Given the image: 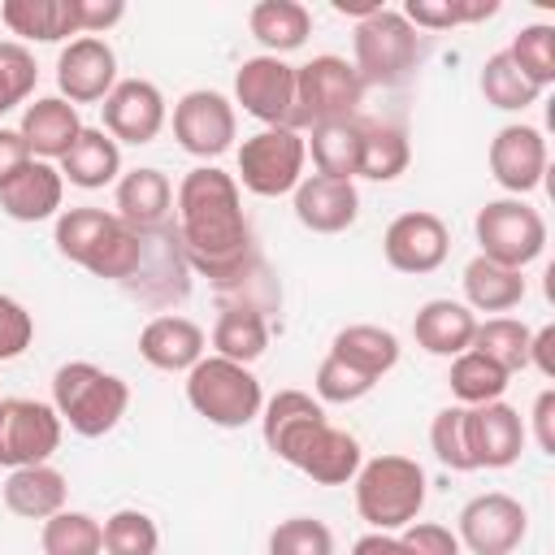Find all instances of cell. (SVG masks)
I'll list each match as a JSON object with an SVG mask.
<instances>
[{
    "label": "cell",
    "instance_id": "cell-1",
    "mask_svg": "<svg viewBox=\"0 0 555 555\" xmlns=\"http://www.w3.org/2000/svg\"><path fill=\"white\" fill-rule=\"evenodd\" d=\"M173 208H178L173 230L186 247L191 273L221 282L230 269H238L256 251L234 173H225L217 165L191 169L173 191Z\"/></svg>",
    "mask_w": 555,
    "mask_h": 555
},
{
    "label": "cell",
    "instance_id": "cell-2",
    "mask_svg": "<svg viewBox=\"0 0 555 555\" xmlns=\"http://www.w3.org/2000/svg\"><path fill=\"white\" fill-rule=\"evenodd\" d=\"M56 251L82 264L95 278L126 282L139 264V230H130L117 212L104 208H61L56 217Z\"/></svg>",
    "mask_w": 555,
    "mask_h": 555
},
{
    "label": "cell",
    "instance_id": "cell-3",
    "mask_svg": "<svg viewBox=\"0 0 555 555\" xmlns=\"http://www.w3.org/2000/svg\"><path fill=\"white\" fill-rule=\"evenodd\" d=\"M52 408L82 438H104L130 408V386L91 360H69L52 373Z\"/></svg>",
    "mask_w": 555,
    "mask_h": 555
},
{
    "label": "cell",
    "instance_id": "cell-4",
    "mask_svg": "<svg viewBox=\"0 0 555 555\" xmlns=\"http://www.w3.org/2000/svg\"><path fill=\"white\" fill-rule=\"evenodd\" d=\"M425 468L408 455H373L356 473V512L369 529H408L425 507Z\"/></svg>",
    "mask_w": 555,
    "mask_h": 555
},
{
    "label": "cell",
    "instance_id": "cell-5",
    "mask_svg": "<svg viewBox=\"0 0 555 555\" xmlns=\"http://www.w3.org/2000/svg\"><path fill=\"white\" fill-rule=\"evenodd\" d=\"M186 403L195 408V416H204L217 429H243L260 416L264 390H260V382L247 364L204 356L186 373Z\"/></svg>",
    "mask_w": 555,
    "mask_h": 555
},
{
    "label": "cell",
    "instance_id": "cell-6",
    "mask_svg": "<svg viewBox=\"0 0 555 555\" xmlns=\"http://www.w3.org/2000/svg\"><path fill=\"white\" fill-rule=\"evenodd\" d=\"M351 52H356V74L364 87H395L416 69L421 56V35L408 26V17L399 9H377L373 17L356 22L351 35Z\"/></svg>",
    "mask_w": 555,
    "mask_h": 555
},
{
    "label": "cell",
    "instance_id": "cell-7",
    "mask_svg": "<svg viewBox=\"0 0 555 555\" xmlns=\"http://www.w3.org/2000/svg\"><path fill=\"white\" fill-rule=\"evenodd\" d=\"M360 100H364V82H360L356 65H351L347 56L321 52V56H312L308 65L295 69V113H291V130L356 117Z\"/></svg>",
    "mask_w": 555,
    "mask_h": 555
},
{
    "label": "cell",
    "instance_id": "cell-8",
    "mask_svg": "<svg viewBox=\"0 0 555 555\" xmlns=\"http://www.w3.org/2000/svg\"><path fill=\"white\" fill-rule=\"evenodd\" d=\"M304 160H308V147H304V134L291 130V126H264L256 134L243 139L238 147V186L260 195V199H278V195H291L299 182H304Z\"/></svg>",
    "mask_w": 555,
    "mask_h": 555
},
{
    "label": "cell",
    "instance_id": "cell-9",
    "mask_svg": "<svg viewBox=\"0 0 555 555\" xmlns=\"http://www.w3.org/2000/svg\"><path fill=\"white\" fill-rule=\"evenodd\" d=\"M477 243H481V256L494 260V264H507V269H525L542 256L546 247V221L533 204L507 195V199H490L477 221Z\"/></svg>",
    "mask_w": 555,
    "mask_h": 555
},
{
    "label": "cell",
    "instance_id": "cell-10",
    "mask_svg": "<svg viewBox=\"0 0 555 555\" xmlns=\"http://www.w3.org/2000/svg\"><path fill=\"white\" fill-rule=\"evenodd\" d=\"M139 264L134 273L121 282L134 299H143L147 308L165 312L173 304H182L191 295V260H186V247L178 238L173 225H160V230H143L139 234Z\"/></svg>",
    "mask_w": 555,
    "mask_h": 555
},
{
    "label": "cell",
    "instance_id": "cell-11",
    "mask_svg": "<svg viewBox=\"0 0 555 555\" xmlns=\"http://www.w3.org/2000/svg\"><path fill=\"white\" fill-rule=\"evenodd\" d=\"M61 416L52 403L39 399H0V468H30L48 464L61 447Z\"/></svg>",
    "mask_w": 555,
    "mask_h": 555
},
{
    "label": "cell",
    "instance_id": "cell-12",
    "mask_svg": "<svg viewBox=\"0 0 555 555\" xmlns=\"http://www.w3.org/2000/svg\"><path fill=\"white\" fill-rule=\"evenodd\" d=\"M529 533V512L520 499L503 494V490H490V494H477L460 507V546L473 551V555H512Z\"/></svg>",
    "mask_w": 555,
    "mask_h": 555
},
{
    "label": "cell",
    "instance_id": "cell-13",
    "mask_svg": "<svg viewBox=\"0 0 555 555\" xmlns=\"http://www.w3.org/2000/svg\"><path fill=\"white\" fill-rule=\"evenodd\" d=\"M234 104H243L247 117L264 126H291L295 113V65L282 56H247L234 69Z\"/></svg>",
    "mask_w": 555,
    "mask_h": 555
},
{
    "label": "cell",
    "instance_id": "cell-14",
    "mask_svg": "<svg viewBox=\"0 0 555 555\" xmlns=\"http://www.w3.org/2000/svg\"><path fill=\"white\" fill-rule=\"evenodd\" d=\"M238 134V117H234V104L221 95V91H186L178 104H173V139L182 152L199 156V160H212L221 156Z\"/></svg>",
    "mask_w": 555,
    "mask_h": 555
},
{
    "label": "cell",
    "instance_id": "cell-15",
    "mask_svg": "<svg viewBox=\"0 0 555 555\" xmlns=\"http://www.w3.org/2000/svg\"><path fill=\"white\" fill-rule=\"evenodd\" d=\"M100 113H104L100 130L113 143H134V147L152 143L165 130V117H169L160 87L147 82V78H117V87L104 95Z\"/></svg>",
    "mask_w": 555,
    "mask_h": 555
},
{
    "label": "cell",
    "instance_id": "cell-16",
    "mask_svg": "<svg viewBox=\"0 0 555 555\" xmlns=\"http://www.w3.org/2000/svg\"><path fill=\"white\" fill-rule=\"evenodd\" d=\"M382 251H386V264L395 273H434L451 251V230L438 212L412 208L386 225Z\"/></svg>",
    "mask_w": 555,
    "mask_h": 555
},
{
    "label": "cell",
    "instance_id": "cell-17",
    "mask_svg": "<svg viewBox=\"0 0 555 555\" xmlns=\"http://www.w3.org/2000/svg\"><path fill=\"white\" fill-rule=\"evenodd\" d=\"M464 438H468L473 468H512L525 451L529 429L512 403L494 399V403L464 408Z\"/></svg>",
    "mask_w": 555,
    "mask_h": 555
},
{
    "label": "cell",
    "instance_id": "cell-18",
    "mask_svg": "<svg viewBox=\"0 0 555 555\" xmlns=\"http://www.w3.org/2000/svg\"><path fill=\"white\" fill-rule=\"evenodd\" d=\"M56 87L69 104H95L117 87V52L100 35H78L56 56Z\"/></svg>",
    "mask_w": 555,
    "mask_h": 555
},
{
    "label": "cell",
    "instance_id": "cell-19",
    "mask_svg": "<svg viewBox=\"0 0 555 555\" xmlns=\"http://www.w3.org/2000/svg\"><path fill=\"white\" fill-rule=\"evenodd\" d=\"M546 139L538 126H525V121H512L503 126L494 139H490V173L503 191H512L516 199L538 191L542 178H546Z\"/></svg>",
    "mask_w": 555,
    "mask_h": 555
},
{
    "label": "cell",
    "instance_id": "cell-20",
    "mask_svg": "<svg viewBox=\"0 0 555 555\" xmlns=\"http://www.w3.org/2000/svg\"><path fill=\"white\" fill-rule=\"evenodd\" d=\"M325 425V408L321 399H312L308 390H278L264 408H260V434H264V447L282 460V464H295L299 447Z\"/></svg>",
    "mask_w": 555,
    "mask_h": 555
},
{
    "label": "cell",
    "instance_id": "cell-21",
    "mask_svg": "<svg viewBox=\"0 0 555 555\" xmlns=\"http://www.w3.org/2000/svg\"><path fill=\"white\" fill-rule=\"evenodd\" d=\"M291 195H295L299 225L312 230V234H343L360 217V191H356V182L308 173Z\"/></svg>",
    "mask_w": 555,
    "mask_h": 555
},
{
    "label": "cell",
    "instance_id": "cell-22",
    "mask_svg": "<svg viewBox=\"0 0 555 555\" xmlns=\"http://www.w3.org/2000/svg\"><path fill=\"white\" fill-rule=\"evenodd\" d=\"M204 330L178 312H160L139 330V356L160 373H191L204 360Z\"/></svg>",
    "mask_w": 555,
    "mask_h": 555
},
{
    "label": "cell",
    "instance_id": "cell-23",
    "mask_svg": "<svg viewBox=\"0 0 555 555\" xmlns=\"http://www.w3.org/2000/svg\"><path fill=\"white\" fill-rule=\"evenodd\" d=\"M113 212L130 225V230H160L169 225V212H173V182L152 169V165H139L130 173L117 178V191H113Z\"/></svg>",
    "mask_w": 555,
    "mask_h": 555
},
{
    "label": "cell",
    "instance_id": "cell-24",
    "mask_svg": "<svg viewBox=\"0 0 555 555\" xmlns=\"http://www.w3.org/2000/svg\"><path fill=\"white\" fill-rule=\"evenodd\" d=\"M360 464H364L360 442H356L347 429H338V425L325 421V425L299 447V455H295L291 468H299V473L312 477L317 486H347V481H356Z\"/></svg>",
    "mask_w": 555,
    "mask_h": 555
},
{
    "label": "cell",
    "instance_id": "cell-25",
    "mask_svg": "<svg viewBox=\"0 0 555 555\" xmlns=\"http://www.w3.org/2000/svg\"><path fill=\"white\" fill-rule=\"evenodd\" d=\"M61 199H65V178L52 160H30L22 173H13L0 186V208L13 221H48L61 217Z\"/></svg>",
    "mask_w": 555,
    "mask_h": 555
},
{
    "label": "cell",
    "instance_id": "cell-26",
    "mask_svg": "<svg viewBox=\"0 0 555 555\" xmlns=\"http://www.w3.org/2000/svg\"><path fill=\"white\" fill-rule=\"evenodd\" d=\"M17 134L26 139V147H30L35 160H61L74 147V139L82 134V117H78V108L69 100L43 95V100L26 104Z\"/></svg>",
    "mask_w": 555,
    "mask_h": 555
},
{
    "label": "cell",
    "instance_id": "cell-27",
    "mask_svg": "<svg viewBox=\"0 0 555 555\" xmlns=\"http://www.w3.org/2000/svg\"><path fill=\"white\" fill-rule=\"evenodd\" d=\"M473 330H477V312L460 299H429L416 308V321H412L416 347L429 356H447V360L473 347Z\"/></svg>",
    "mask_w": 555,
    "mask_h": 555
},
{
    "label": "cell",
    "instance_id": "cell-28",
    "mask_svg": "<svg viewBox=\"0 0 555 555\" xmlns=\"http://www.w3.org/2000/svg\"><path fill=\"white\" fill-rule=\"evenodd\" d=\"M0 22L30 43H61L78 35V0H4Z\"/></svg>",
    "mask_w": 555,
    "mask_h": 555
},
{
    "label": "cell",
    "instance_id": "cell-29",
    "mask_svg": "<svg viewBox=\"0 0 555 555\" xmlns=\"http://www.w3.org/2000/svg\"><path fill=\"white\" fill-rule=\"evenodd\" d=\"M65 473L52 464H30V468H13L4 481V507L22 520H48L65 507Z\"/></svg>",
    "mask_w": 555,
    "mask_h": 555
},
{
    "label": "cell",
    "instance_id": "cell-30",
    "mask_svg": "<svg viewBox=\"0 0 555 555\" xmlns=\"http://www.w3.org/2000/svg\"><path fill=\"white\" fill-rule=\"evenodd\" d=\"M360 143H364V121H356V117L321 121V126H312V139H304L317 173L338 178V182L360 178Z\"/></svg>",
    "mask_w": 555,
    "mask_h": 555
},
{
    "label": "cell",
    "instance_id": "cell-31",
    "mask_svg": "<svg viewBox=\"0 0 555 555\" xmlns=\"http://www.w3.org/2000/svg\"><path fill=\"white\" fill-rule=\"evenodd\" d=\"M61 178L69 186L100 191V186H108V182L121 178V147L100 126H82V134L74 139V147L61 156Z\"/></svg>",
    "mask_w": 555,
    "mask_h": 555
},
{
    "label": "cell",
    "instance_id": "cell-32",
    "mask_svg": "<svg viewBox=\"0 0 555 555\" xmlns=\"http://www.w3.org/2000/svg\"><path fill=\"white\" fill-rule=\"evenodd\" d=\"M212 291H217V304H221V312H256V317H264L269 321V312H278V304H282V286H278V278L269 273V264L260 260V251H251L238 269H230L221 282H212Z\"/></svg>",
    "mask_w": 555,
    "mask_h": 555
},
{
    "label": "cell",
    "instance_id": "cell-33",
    "mask_svg": "<svg viewBox=\"0 0 555 555\" xmlns=\"http://www.w3.org/2000/svg\"><path fill=\"white\" fill-rule=\"evenodd\" d=\"M247 30L251 39L269 52V56H286L295 48L308 43L312 35V13L299 0H260L247 13Z\"/></svg>",
    "mask_w": 555,
    "mask_h": 555
},
{
    "label": "cell",
    "instance_id": "cell-34",
    "mask_svg": "<svg viewBox=\"0 0 555 555\" xmlns=\"http://www.w3.org/2000/svg\"><path fill=\"white\" fill-rule=\"evenodd\" d=\"M330 356H338L343 364H351L356 373L377 382L399 364V338L382 325H347V330L334 334Z\"/></svg>",
    "mask_w": 555,
    "mask_h": 555
},
{
    "label": "cell",
    "instance_id": "cell-35",
    "mask_svg": "<svg viewBox=\"0 0 555 555\" xmlns=\"http://www.w3.org/2000/svg\"><path fill=\"white\" fill-rule=\"evenodd\" d=\"M464 299L473 312H512L525 299V278H520V269L473 256L464 264Z\"/></svg>",
    "mask_w": 555,
    "mask_h": 555
},
{
    "label": "cell",
    "instance_id": "cell-36",
    "mask_svg": "<svg viewBox=\"0 0 555 555\" xmlns=\"http://www.w3.org/2000/svg\"><path fill=\"white\" fill-rule=\"evenodd\" d=\"M507 377H512V373H503L494 360H486L481 351L468 347V351H460V356L451 360L447 386H451V395L460 399V408H477V403H494V399H503Z\"/></svg>",
    "mask_w": 555,
    "mask_h": 555
},
{
    "label": "cell",
    "instance_id": "cell-37",
    "mask_svg": "<svg viewBox=\"0 0 555 555\" xmlns=\"http://www.w3.org/2000/svg\"><path fill=\"white\" fill-rule=\"evenodd\" d=\"M529 338L533 330L516 317H490V321H477L473 330V351H481L486 360H494L503 373H520L529 369Z\"/></svg>",
    "mask_w": 555,
    "mask_h": 555
},
{
    "label": "cell",
    "instance_id": "cell-38",
    "mask_svg": "<svg viewBox=\"0 0 555 555\" xmlns=\"http://www.w3.org/2000/svg\"><path fill=\"white\" fill-rule=\"evenodd\" d=\"M269 347V321L256 312H221L212 325V356L234 360V364H251L260 360Z\"/></svg>",
    "mask_w": 555,
    "mask_h": 555
},
{
    "label": "cell",
    "instance_id": "cell-39",
    "mask_svg": "<svg viewBox=\"0 0 555 555\" xmlns=\"http://www.w3.org/2000/svg\"><path fill=\"white\" fill-rule=\"evenodd\" d=\"M39 546H43V555H100L104 551V525L87 512L61 507L56 516L43 520Z\"/></svg>",
    "mask_w": 555,
    "mask_h": 555
},
{
    "label": "cell",
    "instance_id": "cell-40",
    "mask_svg": "<svg viewBox=\"0 0 555 555\" xmlns=\"http://www.w3.org/2000/svg\"><path fill=\"white\" fill-rule=\"evenodd\" d=\"M412 160L408 134L399 126H364V143H360V178L369 182H395Z\"/></svg>",
    "mask_w": 555,
    "mask_h": 555
},
{
    "label": "cell",
    "instance_id": "cell-41",
    "mask_svg": "<svg viewBox=\"0 0 555 555\" xmlns=\"http://www.w3.org/2000/svg\"><path fill=\"white\" fill-rule=\"evenodd\" d=\"M481 95H486V104H494V108H503V113H520V108H529V104H538V87L512 65V56L507 52H490L486 56V65H481Z\"/></svg>",
    "mask_w": 555,
    "mask_h": 555
},
{
    "label": "cell",
    "instance_id": "cell-42",
    "mask_svg": "<svg viewBox=\"0 0 555 555\" xmlns=\"http://www.w3.org/2000/svg\"><path fill=\"white\" fill-rule=\"evenodd\" d=\"M512 56V65L538 87L546 91L555 82V26L551 22H529L520 26V35L512 39V48H503Z\"/></svg>",
    "mask_w": 555,
    "mask_h": 555
},
{
    "label": "cell",
    "instance_id": "cell-43",
    "mask_svg": "<svg viewBox=\"0 0 555 555\" xmlns=\"http://www.w3.org/2000/svg\"><path fill=\"white\" fill-rule=\"evenodd\" d=\"M412 30H447L464 22H486L499 13V0H408L399 9Z\"/></svg>",
    "mask_w": 555,
    "mask_h": 555
},
{
    "label": "cell",
    "instance_id": "cell-44",
    "mask_svg": "<svg viewBox=\"0 0 555 555\" xmlns=\"http://www.w3.org/2000/svg\"><path fill=\"white\" fill-rule=\"evenodd\" d=\"M156 546H160V529L147 512L121 507L104 520V551L108 555H156Z\"/></svg>",
    "mask_w": 555,
    "mask_h": 555
},
{
    "label": "cell",
    "instance_id": "cell-45",
    "mask_svg": "<svg viewBox=\"0 0 555 555\" xmlns=\"http://www.w3.org/2000/svg\"><path fill=\"white\" fill-rule=\"evenodd\" d=\"M35 82H39V65L30 48L17 39H0V117L17 108L22 100H30Z\"/></svg>",
    "mask_w": 555,
    "mask_h": 555
},
{
    "label": "cell",
    "instance_id": "cell-46",
    "mask_svg": "<svg viewBox=\"0 0 555 555\" xmlns=\"http://www.w3.org/2000/svg\"><path fill=\"white\" fill-rule=\"evenodd\" d=\"M269 555H334V533L317 516H291L269 533Z\"/></svg>",
    "mask_w": 555,
    "mask_h": 555
},
{
    "label": "cell",
    "instance_id": "cell-47",
    "mask_svg": "<svg viewBox=\"0 0 555 555\" xmlns=\"http://www.w3.org/2000/svg\"><path fill=\"white\" fill-rule=\"evenodd\" d=\"M429 447L438 455V464H447L451 473H473V455H468V438H464V408H442L429 425Z\"/></svg>",
    "mask_w": 555,
    "mask_h": 555
},
{
    "label": "cell",
    "instance_id": "cell-48",
    "mask_svg": "<svg viewBox=\"0 0 555 555\" xmlns=\"http://www.w3.org/2000/svg\"><path fill=\"white\" fill-rule=\"evenodd\" d=\"M312 386H317V399H321V403H356V399H364L377 382L364 377V373H356V369L343 364L338 356H325V360L317 364Z\"/></svg>",
    "mask_w": 555,
    "mask_h": 555
},
{
    "label": "cell",
    "instance_id": "cell-49",
    "mask_svg": "<svg viewBox=\"0 0 555 555\" xmlns=\"http://www.w3.org/2000/svg\"><path fill=\"white\" fill-rule=\"evenodd\" d=\"M35 338V317L13 299V295H0V364L4 360H17Z\"/></svg>",
    "mask_w": 555,
    "mask_h": 555
},
{
    "label": "cell",
    "instance_id": "cell-50",
    "mask_svg": "<svg viewBox=\"0 0 555 555\" xmlns=\"http://www.w3.org/2000/svg\"><path fill=\"white\" fill-rule=\"evenodd\" d=\"M399 538L408 542L412 555H460V538L447 529V525H434V520H412L408 529H399Z\"/></svg>",
    "mask_w": 555,
    "mask_h": 555
},
{
    "label": "cell",
    "instance_id": "cell-51",
    "mask_svg": "<svg viewBox=\"0 0 555 555\" xmlns=\"http://www.w3.org/2000/svg\"><path fill=\"white\" fill-rule=\"evenodd\" d=\"M126 17L121 0H78V35H104Z\"/></svg>",
    "mask_w": 555,
    "mask_h": 555
},
{
    "label": "cell",
    "instance_id": "cell-52",
    "mask_svg": "<svg viewBox=\"0 0 555 555\" xmlns=\"http://www.w3.org/2000/svg\"><path fill=\"white\" fill-rule=\"evenodd\" d=\"M35 156H30V147H26V139L17 134V130H9V126H0V186L13 178V173H22L26 165H30Z\"/></svg>",
    "mask_w": 555,
    "mask_h": 555
},
{
    "label": "cell",
    "instance_id": "cell-53",
    "mask_svg": "<svg viewBox=\"0 0 555 555\" xmlns=\"http://www.w3.org/2000/svg\"><path fill=\"white\" fill-rule=\"evenodd\" d=\"M533 438L542 455H555V390H542L533 399Z\"/></svg>",
    "mask_w": 555,
    "mask_h": 555
},
{
    "label": "cell",
    "instance_id": "cell-54",
    "mask_svg": "<svg viewBox=\"0 0 555 555\" xmlns=\"http://www.w3.org/2000/svg\"><path fill=\"white\" fill-rule=\"evenodd\" d=\"M529 369H538L542 377H555V325L533 330V338H529Z\"/></svg>",
    "mask_w": 555,
    "mask_h": 555
},
{
    "label": "cell",
    "instance_id": "cell-55",
    "mask_svg": "<svg viewBox=\"0 0 555 555\" xmlns=\"http://www.w3.org/2000/svg\"><path fill=\"white\" fill-rule=\"evenodd\" d=\"M351 555H412V551H408V542H403L399 533H377V529H369L364 538L351 542Z\"/></svg>",
    "mask_w": 555,
    "mask_h": 555
}]
</instances>
